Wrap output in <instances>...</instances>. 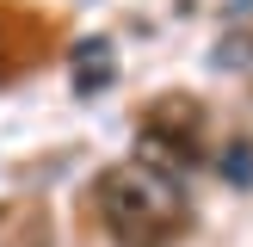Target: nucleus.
I'll return each instance as SVG.
<instances>
[{
  "instance_id": "nucleus-1",
  "label": "nucleus",
  "mask_w": 253,
  "mask_h": 247,
  "mask_svg": "<svg viewBox=\"0 0 253 247\" xmlns=\"http://www.w3.org/2000/svg\"><path fill=\"white\" fill-rule=\"evenodd\" d=\"M93 204H99V216H105L118 247H167L179 235V216H185L179 185H173L167 167H111V173H99Z\"/></svg>"
},
{
  "instance_id": "nucleus-3",
  "label": "nucleus",
  "mask_w": 253,
  "mask_h": 247,
  "mask_svg": "<svg viewBox=\"0 0 253 247\" xmlns=\"http://www.w3.org/2000/svg\"><path fill=\"white\" fill-rule=\"evenodd\" d=\"M222 173H229V179H241V185H253V148H247V142L229 148V155H222Z\"/></svg>"
},
{
  "instance_id": "nucleus-2",
  "label": "nucleus",
  "mask_w": 253,
  "mask_h": 247,
  "mask_svg": "<svg viewBox=\"0 0 253 247\" xmlns=\"http://www.w3.org/2000/svg\"><path fill=\"white\" fill-rule=\"evenodd\" d=\"M198 130H204V105H198V99H185V93H167V99H155V105H148L142 148H148V155H161V161H167V173H173L179 161L198 155Z\"/></svg>"
}]
</instances>
